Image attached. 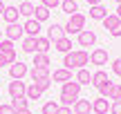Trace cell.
Returning <instances> with one entry per match:
<instances>
[{"instance_id": "obj_45", "label": "cell", "mask_w": 121, "mask_h": 114, "mask_svg": "<svg viewBox=\"0 0 121 114\" xmlns=\"http://www.w3.org/2000/svg\"><path fill=\"white\" fill-rule=\"evenodd\" d=\"M114 2H117V4H119V2H121V0H114Z\"/></svg>"}, {"instance_id": "obj_44", "label": "cell", "mask_w": 121, "mask_h": 114, "mask_svg": "<svg viewBox=\"0 0 121 114\" xmlns=\"http://www.w3.org/2000/svg\"><path fill=\"white\" fill-rule=\"evenodd\" d=\"M16 114H31V110H20V112H16Z\"/></svg>"}, {"instance_id": "obj_16", "label": "cell", "mask_w": 121, "mask_h": 114, "mask_svg": "<svg viewBox=\"0 0 121 114\" xmlns=\"http://www.w3.org/2000/svg\"><path fill=\"white\" fill-rule=\"evenodd\" d=\"M54 49L60 54H67V52H72V38L69 36H63V38H58L56 43H54Z\"/></svg>"}, {"instance_id": "obj_13", "label": "cell", "mask_w": 121, "mask_h": 114, "mask_svg": "<svg viewBox=\"0 0 121 114\" xmlns=\"http://www.w3.org/2000/svg\"><path fill=\"white\" fill-rule=\"evenodd\" d=\"M52 81H54V83H67V81H72V69H65V67L54 69Z\"/></svg>"}, {"instance_id": "obj_4", "label": "cell", "mask_w": 121, "mask_h": 114, "mask_svg": "<svg viewBox=\"0 0 121 114\" xmlns=\"http://www.w3.org/2000/svg\"><path fill=\"white\" fill-rule=\"evenodd\" d=\"M22 34H25V29H22V25L20 22H13V25H7L4 27V38L7 40H20L22 38Z\"/></svg>"}, {"instance_id": "obj_22", "label": "cell", "mask_w": 121, "mask_h": 114, "mask_svg": "<svg viewBox=\"0 0 121 114\" xmlns=\"http://www.w3.org/2000/svg\"><path fill=\"white\" fill-rule=\"evenodd\" d=\"M101 22H103V27H105V29H108V31H112L114 27H117L119 22H121V18L117 16V13H108V16H105V18H103V20H101Z\"/></svg>"}, {"instance_id": "obj_9", "label": "cell", "mask_w": 121, "mask_h": 114, "mask_svg": "<svg viewBox=\"0 0 121 114\" xmlns=\"http://www.w3.org/2000/svg\"><path fill=\"white\" fill-rule=\"evenodd\" d=\"M22 29H25L27 36H31V38H38V34H40V22L36 20V18H27L25 25H22Z\"/></svg>"}, {"instance_id": "obj_25", "label": "cell", "mask_w": 121, "mask_h": 114, "mask_svg": "<svg viewBox=\"0 0 121 114\" xmlns=\"http://www.w3.org/2000/svg\"><path fill=\"white\" fill-rule=\"evenodd\" d=\"M60 9H63L65 13H69V16H74V13H78V2H74V0H63V2H60Z\"/></svg>"}, {"instance_id": "obj_31", "label": "cell", "mask_w": 121, "mask_h": 114, "mask_svg": "<svg viewBox=\"0 0 121 114\" xmlns=\"http://www.w3.org/2000/svg\"><path fill=\"white\" fill-rule=\"evenodd\" d=\"M40 112H43V114H56V112H58V103H56V101H47Z\"/></svg>"}, {"instance_id": "obj_2", "label": "cell", "mask_w": 121, "mask_h": 114, "mask_svg": "<svg viewBox=\"0 0 121 114\" xmlns=\"http://www.w3.org/2000/svg\"><path fill=\"white\" fill-rule=\"evenodd\" d=\"M63 29H65V36L81 34V31L85 29V16H83V13H74V16H69L67 25H65Z\"/></svg>"}, {"instance_id": "obj_40", "label": "cell", "mask_w": 121, "mask_h": 114, "mask_svg": "<svg viewBox=\"0 0 121 114\" xmlns=\"http://www.w3.org/2000/svg\"><path fill=\"white\" fill-rule=\"evenodd\" d=\"M4 65H9V61H7V56L0 52V67H4Z\"/></svg>"}, {"instance_id": "obj_46", "label": "cell", "mask_w": 121, "mask_h": 114, "mask_svg": "<svg viewBox=\"0 0 121 114\" xmlns=\"http://www.w3.org/2000/svg\"><path fill=\"white\" fill-rule=\"evenodd\" d=\"M74 2H78V0H74Z\"/></svg>"}, {"instance_id": "obj_19", "label": "cell", "mask_w": 121, "mask_h": 114, "mask_svg": "<svg viewBox=\"0 0 121 114\" xmlns=\"http://www.w3.org/2000/svg\"><path fill=\"white\" fill-rule=\"evenodd\" d=\"M25 96H27V101H38V98L43 96V90H40L36 83H31V85H27V92H25Z\"/></svg>"}, {"instance_id": "obj_23", "label": "cell", "mask_w": 121, "mask_h": 114, "mask_svg": "<svg viewBox=\"0 0 121 114\" xmlns=\"http://www.w3.org/2000/svg\"><path fill=\"white\" fill-rule=\"evenodd\" d=\"M108 81H110V78H108V74H105L103 69H99V72H94V74H92V85H94L96 90H99L103 83H108Z\"/></svg>"}, {"instance_id": "obj_30", "label": "cell", "mask_w": 121, "mask_h": 114, "mask_svg": "<svg viewBox=\"0 0 121 114\" xmlns=\"http://www.w3.org/2000/svg\"><path fill=\"white\" fill-rule=\"evenodd\" d=\"M108 101H121V83H112L108 94Z\"/></svg>"}, {"instance_id": "obj_26", "label": "cell", "mask_w": 121, "mask_h": 114, "mask_svg": "<svg viewBox=\"0 0 121 114\" xmlns=\"http://www.w3.org/2000/svg\"><path fill=\"white\" fill-rule=\"evenodd\" d=\"M76 83H81V85H90L92 83V74L85 69V67H81V69L76 72Z\"/></svg>"}, {"instance_id": "obj_43", "label": "cell", "mask_w": 121, "mask_h": 114, "mask_svg": "<svg viewBox=\"0 0 121 114\" xmlns=\"http://www.w3.org/2000/svg\"><path fill=\"white\" fill-rule=\"evenodd\" d=\"M117 16H119V18H121V2H119V4H117Z\"/></svg>"}, {"instance_id": "obj_21", "label": "cell", "mask_w": 121, "mask_h": 114, "mask_svg": "<svg viewBox=\"0 0 121 114\" xmlns=\"http://www.w3.org/2000/svg\"><path fill=\"white\" fill-rule=\"evenodd\" d=\"M31 65H34V67H45V69H49L52 63H49V56H47V54L36 52V54H34V63H31Z\"/></svg>"}, {"instance_id": "obj_8", "label": "cell", "mask_w": 121, "mask_h": 114, "mask_svg": "<svg viewBox=\"0 0 121 114\" xmlns=\"http://www.w3.org/2000/svg\"><path fill=\"white\" fill-rule=\"evenodd\" d=\"M90 63L92 65H108V52L101 49V47L92 49L90 52Z\"/></svg>"}, {"instance_id": "obj_36", "label": "cell", "mask_w": 121, "mask_h": 114, "mask_svg": "<svg viewBox=\"0 0 121 114\" xmlns=\"http://www.w3.org/2000/svg\"><path fill=\"white\" fill-rule=\"evenodd\" d=\"M112 72L117 76H121V58H117V61H112Z\"/></svg>"}, {"instance_id": "obj_34", "label": "cell", "mask_w": 121, "mask_h": 114, "mask_svg": "<svg viewBox=\"0 0 121 114\" xmlns=\"http://www.w3.org/2000/svg\"><path fill=\"white\" fill-rule=\"evenodd\" d=\"M110 114H121V101H112L110 103Z\"/></svg>"}, {"instance_id": "obj_12", "label": "cell", "mask_w": 121, "mask_h": 114, "mask_svg": "<svg viewBox=\"0 0 121 114\" xmlns=\"http://www.w3.org/2000/svg\"><path fill=\"white\" fill-rule=\"evenodd\" d=\"M29 76H31V81H34V83L45 81V78H52L49 69H45V67H31V69H29Z\"/></svg>"}, {"instance_id": "obj_35", "label": "cell", "mask_w": 121, "mask_h": 114, "mask_svg": "<svg viewBox=\"0 0 121 114\" xmlns=\"http://www.w3.org/2000/svg\"><path fill=\"white\" fill-rule=\"evenodd\" d=\"M60 2H63V0H40V4H45L47 9H54V7H58Z\"/></svg>"}, {"instance_id": "obj_42", "label": "cell", "mask_w": 121, "mask_h": 114, "mask_svg": "<svg viewBox=\"0 0 121 114\" xmlns=\"http://www.w3.org/2000/svg\"><path fill=\"white\" fill-rule=\"evenodd\" d=\"M4 7H7V4H4L2 0H0V16H2V11H4Z\"/></svg>"}, {"instance_id": "obj_47", "label": "cell", "mask_w": 121, "mask_h": 114, "mask_svg": "<svg viewBox=\"0 0 121 114\" xmlns=\"http://www.w3.org/2000/svg\"><path fill=\"white\" fill-rule=\"evenodd\" d=\"M0 36H2V31H0Z\"/></svg>"}, {"instance_id": "obj_32", "label": "cell", "mask_w": 121, "mask_h": 114, "mask_svg": "<svg viewBox=\"0 0 121 114\" xmlns=\"http://www.w3.org/2000/svg\"><path fill=\"white\" fill-rule=\"evenodd\" d=\"M110 87H112V81H108V83H103V85H101V87H99V94H101L103 98H108V94H110Z\"/></svg>"}, {"instance_id": "obj_15", "label": "cell", "mask_w": 121, "mask_h": 114, "mask_svg": "<svg viewBox=\"0 0 121 114\" xmlns=\"http://www.w3.org/2000/svg\"><path fill=\"white\" fill-rule=\"evenodd\" d=\"M72 110L76 112V114H90L92 112V101H87V98H78V101L72 105Z\"/></svg>"}, {"instance_id": "obj_37", "label": "cell", "mask_w": 121, "mask_h": 114, "mask_svg": "<svg viewBox=\"0 0 121 114\" xmlns=\"http://www.w3.org/2000/svg\"><path fill=\"white\" fill-rule=\"evenodd\" d=\"M36 85H38V87H40V90H43V92H45V90H49V85H52V78H45V81H38V83H36Z\"/></svg>"}, {"instance_id": "obj_5", "label": "cell", "mask_w": 121, "mask_h": 114, "mask_svg": "<svg viewBox=\"0 0 121 114\" xmlns=\"http://www.w3.org/2000/svg\"><path fill=\"white\" fill-rule=\"evenodd\" d=\"M81 83H76V81H67V83H63V90H60V94H65V96L74 98V101H78V94H81Z\"/></svg>"}, {"instance_id": "obj_38", "label": "cell", "mask_w": 121, "mask_h": 114, "mask_svg": "<svg viewBox=\"0 0 121 114\" xmlns=\"http://www.w3.org/2000/svg\"><path fill=\"white\" fill-rule=\"evenodd\" d=\"M110 36H112V38H121V22H119L117 27H114L112 31H110Z\"/></svg>"}, {"instance_id": "obj_20", "label": "cell", "mask_w": 121, "mask_h": 114, "mask_svg": "<svg viewBox=\"0 0 121 114\" xmlns=\"http://www.w3.org/2000/svg\"><path fill=\"white\" fill-rule=\"evenodd\" d=\"M49 49H52V40H49L47 36H38V38H36V52L47 54Z\"/></svg>"}, {"instance_id": "obj_17", "label": "cell", "mask_w": 121, "mask_h": 114, "mask_svg": "<svg viewBox=\"0 0 121 114\" xmlns=\"http://www.w3.org/2000/svg\"><path fill=\"white\" fill-rule=\"evenodd\" d=\"M65 36V29L60 25H56V22H54V25H49V29H47V38L52 40V43H56L58 38H63Z\"/></svg>"}, {"instance_id": "obj_41", "label": "cell", "mask_w": 121, "mask_h": 114, "mask_svg": "<svg viewBox=\"0 0 121 114\" xmlns=\"http://www.w3.org/2000/svg\"><path fill=\"white\" fill-rule=\"evenodd\" d=\"M87 4H90V7L92 4H101V0H87Z\"/></svg>"}, {"instance_id": "obj_28", "label": "cell", "mask_w": 121, "mask_h": 114, "mask_svg": "<svg viewBox=\"0 0 121 114\" xmlns=\"http://www.w3.org/2000/svg\"><path fill=\"white\" fill-rule=\"evenodd\" d=\"M34 18H36L38 22H45V20L49 18V9L45 7V4H38V7H36V11H34Z\"/></svg>"}, {"instance_id": "obj_7", "label": "cell", "mask_w": 121, "mask_h": 114, "mask_svg": "<svg viewBox=\"0 0 121 114\" xmlns=\"http://www.w3.org/2000/svg\"><path fill=\"white\" fill-rule=\"evenodd\" d=\"M27 92V83H22V81H11L9 83V96L11 98H22Z\"/></svg>"}, {"instance_id": "obj_29", "label": "cell", "mask_w": 121, "mask_h": 114, "mask_svg": "<svg viewBox=\"0 0 121 114\" xmlns=\"http://www.w3.org/2000/svg\"><path fill=\"white\" fill-rule=\"evenodd\" d=\"M22 52L25 54H36V38L27 36V38L22 40Z\"/></svg>"}, {"instance_id": "obj_6", "label": "cell", "mask_w": 121, "mask_h": 114, "mask_svg": "<svg viewBox=\"0 0 121 114\" xmlns=\"http://www.w3.org/2000/svg\"><path fill=\"white\" fill-rule=\"evenodd\" d=\"M0 52H2L4 56H7L9 65L18 61V58H16V47H13V40H7V38H2V40H0Z\"/></svg>"}, {"instance_id": "obj_24", "label": "cell", "mask_w": 121, "mask_h": 114, "mask_svg": "<svg viewBox=\"0 0 121 114\" xmlns=\"http://www.w3.org/2000/svg\"><path fill=\"white\" fill-rule=\"evenodd\" d=\"M18 11H20V16H25V18H34V11H36V4H31V2H22L20 7H18Z\"/></svg>"}, {"instance_id": "obj_3", "label": "cell", "mask_w": 121, "mask_h": 114, "mask_svg": "<svg viewBox=\"0 0 121 114\" xmlns=\"http://www.w3.org/2000/svg\"><path fill=\"white\" fill-rule=\"evenodd\" d=\"M29 74V67L25 65L22 61H16L9 65V76H11V81H22V76Z\"/></svg>"}, {"instance_id": "obj_39", "label": "cell", "mask_w": 121, "mask_h": 114, "mask_svg": "<svg viewBox=\"0 0 121 114\" xmlns=\"http://www.w3.org/2000/svg\"><path fill=\"white\" fill-rule=\"evenodd\" d=\"M56 114H72V107H67V105H58V112Z\"/></svg>"}, {"instance_id": "obj_11", "label": "cell", "mask_w": 121, "mask_h": 114, "mask_svg": "<svg viewBox=\"0 0 121 114\" xmlns=\"http://www.w3.org/2000/svg\"><path fill=\"white\" fill-rule=\"evenodd\" d=\"M92 112H94V114H108V112H110L108 98H103V96L94 98V101H92Z\"/></svg>"}, {"instance_id": "obj_14", "label": "cell", "mask_w": 121, "mask_h": 114, "mask_svg": "<svg viewBox=\"0 0 121 114\" xmlns=\"http://www.w3.org/2000/svg\"><path fill=\"white\" fill-rule=\"evenodd\" d=\"M18 16H20L18 7H4V11H2V20L7 22V25H13V22H18Z\"/></svg>"}, {"instance_id": "obj_1", "label": "cell", "mask_w": 121, "mask_h": 114, "mask_svg": "<svg viewBox=\"0 0 121 114\" xmlns=\"http://www.w3.org/2000/svg\"><path fill=\"white\" fill-rule=\"evenodd\" d=\"M90 63V54L85 49H76V52H67L63 58V67L65 69H81Z\"/></svg>"}, {"instance_id": "obj_27", "label": "cell", "mask_w": 121, "mask_h": 114, "mask_svg": "<svg viewBox=\"0 0 121 114\" xmlns=\"http://www.w3.org/2000/svg\"><path fill=\"white\" fill-rule=\"evenodd\" d=\"M11 107H13V112L29 110V101H27V96H22V98H11Z\"/></svg>"}, {"instance_id": "obj_33", "label": "cell", "mask_w": 121, "mask_h": 114, "mask_svg": "<svg viewBox=\"0 0 121 114\" xmlns=\"http://www.w3.org/2000/svg\"><path fill=\"white\" fill-rule=\"evenodd\" d=\"M0 114H16L11 107V103H0Z\"/></svg>"}, {"instance_id": "obj_10", "label": "cell", "mask_w": 121, "mask_h": 114, "mask_svg": "<svg viewBox=\"0 0 121 114\" xmlns=\"http://www.w3.org/2000/svg\"><path fill=\"white\" fill-rule=\"evenodd\" d=\"M78 45L81 47H94L96 45V34L90 29H83L81 34H78Z\"/></svg>"}, {"instance_id": "obj_18", "label": "cell", "mask_w": 121, "mask_h": 114, "mask_svg": "<svg viewBox=\"0 0 121 114\" xmlns=\"http://www.w3.org/2000/svg\"><path fill=\"white\" fill-rule=\"evenodd\" d=\"M105 16H108V9L103 4H92L90 7V18L92 20H103Z\"/></svg>"}]
</instances>
